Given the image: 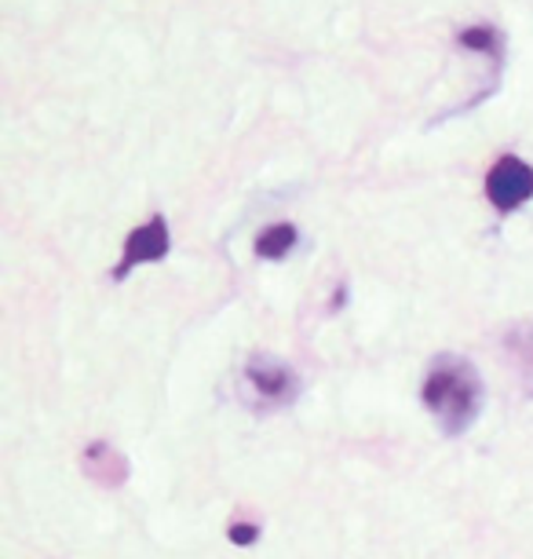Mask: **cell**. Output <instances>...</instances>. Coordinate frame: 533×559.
<instances>
[{
  "mask_svg": "<svg viewBox=\"0 0 533 559\" xmlns=\"http://www.w3.org/2000/svg\"><path fill=\"white\" fill-rule=\"evenodd\" d=\"M424 406L443 425L446 436H461L483 409V381L468 358L443 355L427 369L424 381Z\"/></svg>",
  "mask_w": 533,
  "mask_h": 559,
  "instance_id": "cell-1",
  "label": "cell"
},
{
  "mask_svg": "<svg viewBox=\"0 0 533 559\" xmlns=\"http://www.w3.org/2000/svg\"><path fill=\"white\" fill-rule=\"evenodd\" d=\"M486 198L494 202L497 213H516L533 198V168L516 154L497 157L486 176Z\"/></svg>",
  "mask_w": 533,
  "mask_h": 559,
  "instance_id": "cell-2",
  "label": "cell"
},
{
  "mask_svg": "<svg viewBox=\"0 0 533 559\" xmlns=\"http://www.w3.org/2000/svg\"><path fill=\"white\" fill-rule=\"evenodd\" d=\"M245 381L259 403H267V406H281L296 395V373L270 355H256L253 362L245 366Z\"/></svg>",
  "mask_w": 533,
  "mask_h": 559,
  "instance_id": "cell-3",
  "label": "cell"
},
{
  "mask_svg": "<svg viewBox=\"0 0 533 559\" xmlns=\"http://www.w3.org/2000/svg\"><path fill=\"white\" fill-rule=\"evenodd\" d=\"M161 257H169V224H165V216H154L150 224L135 227L129 241H124V257L121 267L113 271V278H124L140 263H158Z\"/></svg>",
  "mask_w": 533,
  "mask_h": 559,
  "instance_id": "cell-4",
  "label": "cell"
},
{
  "mask_svg": "<svg viewBox=\"0 0 533 559\" xmlns=\"http://www.w3.org/2000/svg\"><path fill=\"white\" fill-rule=\"evenodd\" d=\"M292 246H296V227H292V224H275V227H267L264 235L256 238V252L264 260L289 257Z\"/></svg>",
  "mask_w": 533,
  "mask_h": 559,
  "instance_id": "cell-5",
  "label": "cell"
},
{
  "mask_svg": "<svg viewBox=\"0 0 533 559\" xmlns=\"http://www.w3.org/2000/svg\"><path fill=\"white\" fill-rule=\"evenodd\" d=\"M508 352L519 358L522 373L533 377V330H530V325H526V330H516V333L508 336Z\"/></svg>",
  "mask_w": 533,
  "mask_h": 559,
  "instance_id": "cell-6",
  "label": "cell"
},
{
  "mask_svg": "<svg viewBox=\"0 0 533 559\" xmlns=\"http://www.w3.org/2000/svg\"><path fill=\"white\" fill-rule=\"evenodd\" d=\"M464 48H475V51H489V56H494V51L500 48V37H497V29L494 26H472V29H464L461 37Z\"/></svg>",
  "mask_w": 533,
  "mask_h": 559,
  "instance_id": "cell-7",
  "label": "cell"
},
{
  "mask_svg": "<svg viewBox=\"0 0 533 559\" xmlns=\"http://www.w3.org/2000/svg\"><path fill=\"white\" fill-rule=\"evenodd\" d=\"M259 537V526H253V523H234L231 526V542L234 545H253Z\"/></svg>",
  "mask_w": 533,
  "mask_h": 559,
  "instance_id": "cell-8",
  "label": "cell"
}]
</instances>
